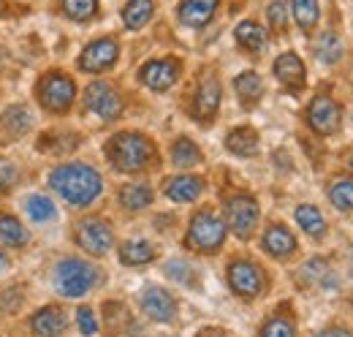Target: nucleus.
Wrapping results in <instances>:
<instances>
[{
    "instance_id": "f257e3e1",
    "label": "nucleus",
    "mask_w": 353,
    "mask_h": 337,
    "mask_svg": "<svg viewBox=\"0 0 353 337\" xmlns=\"http://www.w3.org/2000/svg\"><path fill=\"white\" fill-rule=\"evenodd\" d=\"M49 185L57 196H63L68 204L74 207H88L92 204L101 191H103V182H101V174L88 164H65V166H57L49 174Z\"/></svg>"
},
{
    "instance_id": "f03ea898",
    "label": "nucleus",
    "mask_w": 353,
    "mask_h": 337,
    "mask_svg": "<svg viewBox=\"0 0 353 337\" xmlns=\"http://www.w3.org/2000/svg\"><path fill=\"white\" fill-rule=\"evenodd\" d=\"M106 153H109V161L114 164V168L120 171H141V168L150 164L152 158V142L136 131H125V133H117L109 144H106Z\"/></svg>"
},
{
    "instance_id": "7ed1b4c3",
    "label": "nucleus",
    "mask_w": 353,
    "mask_h": 337,
    "mask_svg": "<svg viewBox=\"0 0 353 337\" xmlns=\"http://www.w3.org/2000/svg\"><path fill=\"white\" fill-rule=\"evenodd\" d=\"M52 280H54V289H57L60 294L68 296V299H77V296L88 294L90 289L101 280V272H98L92 264H88V261L65 258V261L57 264Z\"/></svg>"
},
{
    "instance_id": "20e7f679",
    "label": "nucleus",
    "mask_w": 353,
    "mask_h": 337,
    "mask_svg": "<svg viewBox=\"0 0 353 337\" xmlns=\"http://www.w3.org/2000/svg\"><path fill=\"white\" fill-rule=\"evenodd\" d=\"M225 240V223L215 212L204 210L199 212L190 223V231H188V245L196 248L201 253H215Z\"/></svg>"
},
{
    "instance_id": "39448f33",
    "label": "nucleus",
    "mask_w": 353,
    "mask_h": 337,
    "mask_svg": "<svg viewBox=\"0 0 353 337\" xmlns=\"http://www.w3.org/2000/svg\"><path fill=\"white\" fill-rule=\"evenodd\" d=\"M77 242L90 256H103V253L112 251V245H114V231L101 218H85L77 226Z\"/></svg>"
},
{
    "instance_id": "423d86ee",
    "label": "nucleus",
    "mask_w": 353,
    "mask_h": 337,
    "mask_svg": "<svg viewBox=\"0 0 353 337\" xmlns=\"http://www.w3.org/2000/svg\"><path fill=\"white\" fill-rule=\"evenodd\" d=\"M74 95H77V87L65 74H49L39 84V98L49 112H65L74 104Z\"/></svg>"
},
{
    "instance_id": "0eeeda50",
    "label": "nucleus",
    "mask_w": 353,
    "mask_h": 337,
    "mask_svg": "<svg viewBox=\"0 0 353 337\" xmlns=\"http://www.w3.org/2000/svg\"><path fill=\"white\" fill-rule=\"evenodd\" d=\"M225 220L236 237L248 240L259 223V204L250 196H234L225 202Z\"/></svg>"
},
{
    "instance_id": "6e6552de",
    "label": "nucleus",
    "mask_w": 353,
    "mask_h": 337,
    "mask_svg": "<svg viewBox=\"0 0 353 337\" xmlns=\"http://www.w3.org/2000/svg\"><path fill=\"white\" fill-rule=\"evenodd\" d=\"M85 106L92 115H98L101 120H114L123 112V98L117 95V90L106 82H92L85 90Z\"/></svg>"
},
{
    "instance_id": "1a4fd4ad",
    "label": "nucleus",
    "mask_w": 353,
    "mask_h": 337,
    "mask_svg": "<svg viewBox=\"0 0 353 337\" xmlns=\"http://www.w3.org/2000/svg\"><path fill=\"white\" fill-rule=\"evenodd\" d=\"M228 283L239 296H256L264 289V272L250 261H234L228 267Z\"/></svg>"
},
{
    "instance_id": "9d476101",
    "label": "nucleus",
    "mask_w": 353,
    "mask_h": 337,
    "mask_svg": "<svg viewBox=\"0 0 353 337\" xmlns=\"http://www.w3.org/2000/svg\"><path fill=\"white\" fill-rule=\"evenodd\" d=\"M307 123H310V128H312L315 133H321V136L334 133L337 126H340V106H337L329 95L312 98V104H310V109H307Z\"/></svg>"
},
{
    "instance_id": "9b49d317",
    "label": "nucleus",
    "mask_w": 353,
    "mask_h": 337,
    "mask_svg": "<svg viewBox=\"0 0 353 337\" xmlns=\"http://www.w3.org/2000/svg\"><path fill=\"white\" fill-rule=\"evenodd\" d=\"M117 55H120V49H117V44L112 41V39H98V41H92L88 49L82 52L79 68L88 71V74L106 71V68H112V66L117 63Z\"/></svg>"
},
{
    "instance_id": "f8f14e48",
    "label": "nucleus",
    "mask_w": 353,
    "mask_h": 337,
    "mask_svg": "<svg viewBox=\"0 0 353 337\" xmlns=\"http://www.w3.org/2000/svg\"><path fill=\"white\" fill-rule=\"evenodd\" d=\"M139 79H141V84H147L150 90L163 93V90H169L179 79V63L172 60V57H166V60H150L141 68Z\"/></svg>"
},
{
    "instance_id": "ddd939ff",
    "label": "nucleus",
    "mask_w": 353,
    "mask_h": 337,
    "mask_svg": "<svg viewBox=\"0 0 353 337\" xmlns=\"http://www.w3.org/2000/svg\"><path fill=\"white\" fill-rule=\"evenodd\" d=\"M139 302H141V310H144L152 321H161V324L172 321L176 313V305H174V299H172V294H169L166 289H161V286L144 289L141 296H139Z\"/></svg>"
},
{
    "instance_id": "4468645a",
    "label": "nucleus",
    "mask_w": 353,
    "mask_h": 337,
    "mask_svg": "<svg viewBox=\"0 0 353 337\" xmlns=\"http://www.w3.org/2000/svg\"><path fill=\"white\" fill-rule=\"evenodd\" d=\"M218 106H221V82L218 77H204V82L196 93V101H193V115L201 120V123H210L215 115H218Z\"/></svg>"
},
{
    "instance_id": "2eb2a0df",
    "label": "nucleus",
    "mask_w": 353,
    "mask_h": 337,
    "mask_svg": "<svg viewBox=\"0 0 353 337\" xmlns=\"http://www.w3.org/2000/svg\"><path fill=\"white\" fill-rule=\"evenodd\" d=\"M33 128V115L28 112V106H11V109H6L3 112V117H0V139L3 142H17V139H22L28 131Z\"/></svg>"
},
{
    "instance_id": "dca6fc26",
    "label": "nucleus",
    "mask_w": 353,
    "mask_h": 337,
    "mask_svg": "<svg viewBox=\"0 0 353 337\" xmlns=\"http://www.w3.org/2000/svg\"><path fill=\"white\" fill-rule=\"evenodd\" d=\"M274 77L280 79V84H285L291 93L302 90L305 87V63L294 52H285V55H280L274 60Z\"/></svg>"
},
{
    "instance_id": "f3484780",
    "label": "nucleus",
    "mask_w": 353,
    "mask_h": 337,
    "mask_svg": "<svg viewBox=\"0 0 353 337\" xmlns=\"http://www.w3.org/2000/svg\"><path fill=\"white\" fill-rule=\"evenodd\" d=\"M218 11V0H182L179 22L188 28H204Z\"/></svg>"
},
{
    "instance_id": "a211bd4d",
    "label": "nucleus",
    "mask_w": 353,
    "mask_h": 337,
    "mask_svg": "<svg viewBox=\"0 0 353 337\" xmlns=\"http://www.w3.org/2000/svg\"><path fill=\"white\" fill-rule=\"evenodd\" d=\"M30 327H33V332L39 337L63 335V329H65V313H63L60 307H54V305L41 307V310L30 318Z\"/></svg>"
},
{
    "instance_id": "6ab92c4d",
    "label": "nucleus",
    "mask_w": 353,
    "mask_h": 337,
    "mask_svg": "<svg viewBox=\"0 0 353 337\" xmlns=\"http://www.w3.org/2000/svg\"><path fill=\"white\" fill-rule=\"evenodd\" d=\"M264 251L274 258H285L296 251V240L285 226H269L264 234Z\"/></svg>"
},
{
    "instance_id": "aec40b11",
    "label": "nucleus",
    "mask_w": 353,
    "mask_h": 337,
    "mask_svg": "<svg viewBox=\"0 0 353 337\" xmlns=\"http://www.w3.org/2000/svg\"><path fill=\"white\" fill-rule=\"evenodd\" d=\"M225 147H228V153H234V155H239V158H250V155H256V150H259V133L248 126L234 128V131L225 136Z\"/></svg>"
},
{
    "instance_id": "412c9836",
    "label": "nucleus",
    "mask_w": 353,
    "mask_h": 337,
    "mask_svg": "<svg viewBox=\"0 0 353 337\" xmlns=\"http://www.w3.org/2000/svg\"><path fill=\"white\" fill-rule=\"evenodd\" d=\"M201 191H204V182H201L199 177H190V174L174 177V180L166 185V196H169L172 202H179V204L196 202V199L201 196Z\"/></svg>"
},
{
    "instance_id": "4be33fe9",
    "label": "nucleus",
    "mask_w": 353,
    "mask_h": 337,
    "mask_svg": "<svg viewBox=\"0 0 353 337\" xmlns=\"http://www.w3.org/2000/svg\"><path fill=\"white\" fill-rule=\"evenodd\" d=\"M120 204L125 210H144L152 204V188L147 182H128L120 188Z\"/></svg>"
},
{
    "instance_id": "5701e85b",
    "label": "nucleus",
    "mask_w": 353,
    "mask_h": 337,
    "mask_svg": "<svg viewBox=\"0 0 353 337\" xmlns=\"http://www.w3.org/2000/svg\"><path fill=\"white\" fill-rule=\"evenodd\" d=\"M120 258L128 267H141V264H150L155 258V248L147 240H128L120 248Z\"/></svg>"
},
{
    "instance_id": "b1692460",
    "label": "nucleus",
    "mask_w": 353,
    "mask_h": 337,
    "mask_svg": "<svg viewBox=\"0 0 353 337\" xmlns=\"http://www.w3.org/2000/svg\"><path fill=\"white\" fill-rule=\"evenodd\" d=\"M234 87H236V95L242 98L245 106L256 104V101L261 98V93H264V82H261V77H259L256 71H245V74H239V77L234 79Z\"/></svg>"
},
{
    "instance_id": "393cba45",
    "label": "nucleus",
    "mask_w": 353,
    "mask_h": 337,
    "mask_svg": "<svg viewBox=\"0 0 353 337\" xmlns=\"http://www.w3.org/2000/svg\"><path fill=\"white\" fill-rule=\"evenodd\" d=\"M28 242V231L25 226L11 218V215H0V245L6 248H22Z\"/></svg>"
},
{
    "instance_id": "a878e982",
    "label": "nucleus",
    "mask_w": 353,
    "mask_h": 337,
    "mask_svg": "<svg viewBox=\"0 0 353 337\" xmlns=\"http://www.w3.org/2000/svg\"><path fill=\"white\" fill-rule=\"evenodd\" d=\"M152 0H131L128 6H125V11H123V19H125V25L131 28V30H139V28H144L147 22H150V17H152Z\"/></svg>"
},
{
    "instance_id": "bb28decb",
    "label": "nucleus",
    "mask_w": 353,
    "mask_h": 337,
    "mask_svg": "<svg viewBox=\"0 0 353 337\" xmlns=\"http://www.w3.org/2000/svg\"><path fill=\"white\" fill-rule=\"evenodd\" d=\"M236 41L242 44L245 49H250V52H261L266 46V30L256 22H242L236 28Z\"/></svg>"
},
{
    "instance_id": "cd10ccee",
    "label": "nucleus",
    "mask_w": 353,
    "mask_h": 337,
    "mask_svg": "<svg viewBox=\"0 0 353 337\" xmlns=\"http://www.w3.org/2000/svg\"><path fill=\"white\" fill-rule=\"evenodd\" d=\"M172 161L179 168L196 166V164H201V150L190 139H176L174 147H172Z\"/></svg>"
},
{
    "instance_id": "c85d7f7f",
    "label": "nucleus",
    "mask_w": 353,
    "mask_h": 337,
    "mask_svg": "<svg viewBox=\"0 0 353 337\" xmlns=\"http://www.w3.org/2000/svg\"><path fill=\"white\" fill-rule=\"evenodd\" d=\"M315 57L321 63H326V66H334L343 57V41H340V36L337 33H323L318 46H315Z\"/></svg>"
},
{
    "instance_id": "c756f323",
    "label": "nucleus",
    "mask_w": 353,
    "mask_h": 337,
    "mask_svg": "<svg viewBox=\"0 0 353 337\" xmlns=\"http://www.w3.org/2000/svg\"><path fill=\"white\" fill-rule=\"evenodd\" d=\"M296 223H299V226L307 231L310 237H321V234L326 231V223H323L321 212L315 210V207H310V204L296 207Z\"/></svg>"
},
{
    "instance_id": "7c9ffc66",
    "label": "nucleus",
    "mask_w": 353,
    "mask_h": 337,
    "mask_svg": "<svg viewBox=\"0 0 353 337\" xmlns=\"http://www.w3.org/2000/svg\"><path fill=\"white\" fill-rule=\"evenodd\" d=\"M294 19L302 30H312L318 25V0H291Z\"/></svg>"
},
{
    "instance_id": "2f4dec72",
    "label": "nucleus",
    "mask_w": 353,
    "mask_h": 337,
    "mask_svg": "<svg viewBox=\"0 0 353 337\" xmlns=\"http://www.w3.org/2000/svg\"><path fill=\"white\" fill-rule=\"evenodd\" d=\"M329 199L337 210H353V180H334L329 185Z\"/></svg>"
},
{
    "instance_id": "473e14b6",
    "label": "nucleus",
    "mask_w": 353,
    "mask_h": 337,
    "mask_svg": "<svg viewBox=\"0 0 353 337\" xmlns=\"http://www.w3.org/2000/svg\"><path fill=\"white\" fill-rule=\"evenodd\" d=\"M305 278L312 280L315 286H326V289H332L337 280H334V275H332V269H329V264L323 261V258H312L307 261V267H305Z\"/></svg>"
},
{
    "instance_id": "72a5a7b5",
    "label": "nucleus",
    "mask_w": 353,
    "mask_h": 337,
    "mask_svg": "<svg viewBox=\"0 0 353 337\" xmlns=\"http://www.w3.org/2000/svg\"><path fill=\"white\" fill-rule=\"evenodd\" d=\"M60 3H63V11L77 22H88L98 11V0H60Z\"/></svg>"
},
{
    "instance_id": "f704fd0d",
    "label": "nucleus",
    "mask_w": 353,
    "mask_h": 337,
    "mask_svg": "<svg viewBox=\"0 0 353 337\" xmlns=\"http://www.w3.org/2000/svg\"><path fill=\"white\" fill-rule=\"evenodd\" d=\"M25 210L30 215V220H36V223H46V220H52L57 210H54V204L46 199V196H30L28 202H25Z\"/></svg>"
},
{
    "instance_id": "c9c22d12",
    "label": "nucleus",
    "mask_w": 353,
    "mask_h": 337,
    "mask_svg": "<svg viewBox=\"0 0 353 337\" xmlns=\"http://www.w3.org/2000/svg\"><path fill=\"white\" fill-rule=\"evenodd\" d=\"M77 144H79V139L71 136V133H46L44 139H41V150H52V153H57V155L74 150Z\"/></svg>"
},
{
    "instance_id": "e433bc0d",
    "label": "nucleus",
    "mask_w": 353,
    "mask_h": 337,
    "mask_svg": "<svg viewBox=\"0 0 353 337\" xmlns=\"http://www.w3.org/2000/svg\"><path fill=\"white\" fill-rule=\"evenodd\" d=\"M261 337H296V332H294V324L288 318H272L264 324Z\"/></svg>"
},
{
    "instance_id": "4c0bfd02",
    "label": "nucleus",
    "mask_w": 353,
    "mask_h": 337,
    "mask_svg": "<svg viewBox=\"0 0 353 337\" xmlns=\"http://www.w3.org/2000/svg\"><path fill=\"white\" fill-rule=\"evenodd\" d=\"M166 275L176 283H185V286H193V280H196L190 264H185V261H169L166 264Z\"/></svg>"
},
{
    "instance_id": "58836bf2",
    "label": "nucleus",
    "mask_w": 353,
    "mask_h": 337,
    "mask_svg": "<svg viewBox=\"0 0 353 337\" xmlns=\"http://www.w3.org/2000/svg\"><path fill=\"white\" fill-rule=\"evenodd\" d=\"M77 327H79V332L85 337L98 335V321H95V316H92L90 307H79V310H77Z\"/></svg>"
},
{
    "instance_id": "ea45409f",
    "label": "nucleus",
    "mask_w": 353,
    "mask_h": 337,
    "mask_svg": "<svg viewBox=\"0 0 353 337\" xmlns=\"http://www.w3.org/2000/svg\"><path fill=\"white\" fill-rule=\"evenodd\" d=\"M266 17H269V22H272L274 30H283L285 28V0H272Z\"/></svg>"
},
{
    "instance_id": "a19ab883",
    "label": "nucleus",
    "mask_w": 353,
    "mask_h": 337,
    "mask_svg": "<svg viewBox=\"0 0 353 337\" xmlns=\"http://www.w3.org/2000/svg\"><path fill=\"white\" fill-rule=\"evenodd\" d=\"M14 182H17V166L8 158H0V191L14 188Z\"/></svg>"
},
{
    "instance_id": "79ce46f5",
    "label": "nucleus",
    "mask_w": 353,
    "mask_h": 337,
    "mask_svg": "<svg viewBox=\"0 0 353 337\" xmlns=\"http://www.w3.org/2000/svg\"><path fill=\"white\" fill-rule=\"evenodd\" d=\"M315 337H353L348 329H340V327H334V329H323V332H318Z\"/></svg>"
},
{
    "instance_id": "37998d69",
    "label": "nucleus",
    "mask_w": 353,
    "mask_h": 337,
    "mask_svg": "<svg viewBox=\"0 0 353 337\" xmlns=\"http://www.w3.org/2000/svg\"><path fill=\"white\" fill-rule=\"evenodd\" d=\"M196 337H228L225 332H221V329H201Z\"/></svg>"
},
{
    "instance_id": "c03bdc74",
    "label": "nucleus",
    "mask_w": 353,
    "mask_h": 337,
    "mask_svg": "<svg viewBox=\"0 0 353 337\" xmlns=\"http://www.w3.org/2000/svg\"><path fill=\"white\" fill-rule=\"evenodd\" d=\"M6 267H8V258H6V253H0V275L6 272Z\"/></svg>"
},
{
    "instance_id": "a18cd8bd",
    "label": "nucleus",
    "mask_w": 353,
    "mask_h": 337,
    "mask_svg": "<svg viewBox=\"0 0 353 337\" xmlns=\"http://www.w3.org/2000/svg\"><path fill=\"white\" fill-rule=\"evenodd\" d=\"M351 275H353V269H351Z\"/></svg>"
},
{
    "instance_id": "49530a36",
    "label": "nucleus",
    "mask_w": 353,
    "mask_h": 337,
    "mask_svg": "<svg viewBox=\"0 0 353 337\" xmlns=\"http://www.w3.org/2000/svg\"><path fill=\"white\" fill-rule=\"evenodd\" d=\"M351 164H353V161H351Z\"/></svg>"
}]
</instances>
